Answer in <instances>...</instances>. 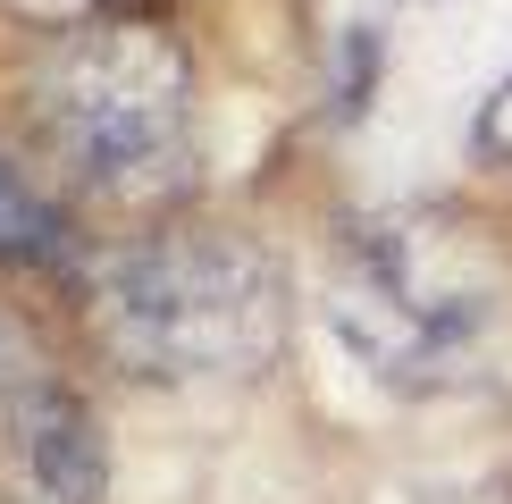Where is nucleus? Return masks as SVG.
<instances>
[{"label": "nucleus", "instance_id": "f257e3e1", "mask_svg": "<svg viewBox=\"0 0 512 504\" xmlns=\"http://www.w3.org/2000/svg\"><path fill=\"white\" fill-rule=\"evenodd\" d=\"M336 328L395 387H479L512 370V261L445 210L378 219L336 269Z\"/></svg>", "mask_w": 512, "mask_h": 504}, {"label": "nucleus", "instance_id": "f03ea898", "mask_svg": "<svg viewBox=\"0 0 512 504\" xmlns=\"http://www.w3.org/2000/svg\"><path fill=\"white\" fill-rule=\"evenodd\" d=\"M26 118L34 143L84 194H168L194 143V68L160 26H135V17L68 26L26 68Z\"/></svg>", "mask_w": 512, "mask_h": 504}, {"label": "nucleus", "instance_id": "7ed1b4c3", "mask_svg": "<svg viewBox=\"0 0 512 504\" xmlns=\"http://www.w3.org/2000/svg\"><path fill=\"white\" fill-rule=\"evenodd\" d=\"M93 328L135 378H244L286 336V286L261 244L177 227L101 261Z\"/></svg>", "mask_w": 512, "mask_h": 504}, {"label": "nucleus", "instance_id": "20e7f679", "mask_svg": "<svg viewBox=\"0 0 512 504\" xmlns=\"http://www.w3.org/2000/svg\"><path fill=\"white\" fill-rule=\"evenodd\" d=\"M0 504H101V420L59 378L0 429Z\"/></svg>", "mask_w": 512, "mask_h": 504}, {"label": "nucleus", "instance_id": "39448f33", "mask_svg": "<svg viewBox=\"0 0 512 504\" xmlns=\"http://www.w3.org/2000/svg\"><path fill=\"white\" fill-rule=\"evenodd\" d=\"M42 387H51V362H42L34 328L17 320V311H0V429H9L17 404H34Z\"/></svg>", "mask_w": 512, "mask_h": 504}, {"label": "nucleus", "instance_id": "423d86ee", "mask_svg": "<svg viewBox=\"0 0 512 504\" xmlns=\"http://www.w3.org/2000/svg\"><path fill=\"white\" fill-rule=\"evenodd\" d=\"M0 252H26V261H59V219L42 210L26 185L0 168Z\"/></svg>", "mask_w": 512, "mask_h": 504}]
</instances>
